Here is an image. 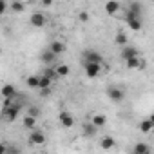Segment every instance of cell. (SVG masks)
I'll return each instance as SVG.
<instances>
[{"label": "cell", "instance_id": "cell-14", "mask_svg": "<svg viewBox=\"0 0 154 154\" xmlns=\"http://www.w3.org/2000/svg\"><path fill=\"white\" fill-rule=\"evenodd\" d=\"M40 60H42L45 65H53V63H54V60H56V54H54L53 51L45 49V51H42V54H40Z\"/></svg>", "mask_w": 154, "mask_h": 154}, {"label": "cell", "instance_id": "cell-29", "mask_svg": "<svg viewBox=\"0 0 154 154\" xmlns=\"http://www.w3.org/2000/svg\"><path fill=\"white\" fill-rule=\"evenodd\" d=\"M78 18H80L82 22H87V20H89V13H87V11H82V13L78 15Z\"/></svg>", "mask_w": 154, "mask_h": 154}, {"label": "cell", "instance_id": "cell-21", "mask_svg": "<svg viewBox=\"0 0 154 154\" xmlns=\"http://www.w3.org/2000/svg\"><path fill=\"white\" fill-rule=\"evenodd\" d=\"M9 9H11L13 13H22V11L26 9V4L22 2V0H15V2L9 4Z\"/></svg>", "mask_w": 154, "mask_h": 154}, {"label": "cell", "instance_id": "cell-30", "mask_svg": "<svg viewBox=\"0 0 154 154\" xmlns=\"http://www.w3.org/2000/svg\"><path fill=\"white\" fill-rule=\"evenodd\" d=\"M40 2H42V6L49 8V6H53V2H54V0H40Z\"/></svg>", "mask_w": 154, "mask_h": 154}, {"label": "cell", "instance_id": "cell-9", "mask_svg": "<svg viewBox=\"0 0 154 154\" xmlns=\"http://www.w3.org/2000/svg\"><path fill=\"white\" fill-rule=\"evenodd\" d=\"M45 22H47V18H45L44 13H33V15L29 17V24H31L33 27H44Z\"/></svg>", "mask_w": 154, "mask_h": 154}, {"label": "cell", "instance_id": "cell-10", "mask_svg": "<svg viewBox=\"0 0 154 154\" xmlns=\"http://www.w3.org/2000/svg\"><path fill=\"white\" fill-rule=\"evenodd\" d=\"M96 132H98V127H96L93 122H87V123L82 125V134H84L85 138H94Z\"/></svg>", "mask_w": 154, "mask_h": 154}, {"label": "cell", "instance_id": "cell-3", "mask_svg": "<svg viewBox=\"0 0 154 154\" xmlns=\"http://www.w3.org/2000/svg\"><path fill=\"white\" fill-rule=\"evenodd\" d=\"M20 109H22V105L20 103H9V105H6L4 107V118L8 120V122H15L17 118H18V114H20Z\"/></svg>", "mask_w": 154, "mask_h": 154}, {"label": "cell", "instance_id": "cell-1", "mask_svg": "<svg viewBox=\"0 0 154 154\" xmlns=\"http://www.w3.org/2000/svg\"><path fill=\"white\" fill-rule=\"evenodd\" d=\"M84 72L87 78H98L102 72V63L96 62H84Z\"/></svg>", "mask_w": 154, "mask_h": 154}, {"label": "cell", "instance_id": "cell-22", "mask_svg": "<svg viewBox=\"0 0 154 154\" xmlns=\"http://www.w3.org/2000/svg\"><path fill=\"white\" fill-rule=\"evenodd\" d=\"M54 71H56V74H58V78L69 76V72H71V69H69L65 63H60V65H56V67H54Z\"/></svg>", "mask_w": 154, "mask_h": 154}, {"label": "cell", "instance_id": "cell-2", "mask_svg": "<svg viewBox=\"0 0 154 154\" xmlns=\"http://www.w3.org/2000/svg\"><path fill=\"white\" fill-rule=\"evenodd\" d=\"M125 22L127 26L132 29V31H140L143 27L141 24V15H136V13H131V11H125Z\"/></svg>", "mask_w": 154, "mask_h": 154}, {"label": "cell", "instance_id": "cell-13", "mask_svg": "<svg viewBox=\"0 0 154 154\" xmlns=\"http://www.w3.org/2000/svg\"><path fill=\"white\" fill-rule=\"evenodd\" d=\"M49 51H53V53L58 56V54L65 53V44H63V42H60V40H53V42L49 44Z\"/></svg>", "mask_w": 154, "mask_h": 154}, {"label": "cell", "instance_id": "cell-26", "mask_svg": "<svg viewBox=\"0 0 154 154\" xmlns=\"http://www.w3.org/2000/svg\"><path fill=\"white\" fill-rule=\"evenodd\" d=\"M116 44H118V45H127V35L120 31V33L116 35Z\"/></svg>", "mask_w": 154, "mask_h": 154}, {"label": "cell", "instance_id": "cell-16", "mask_svg": "<svg viewBox=\"0 0 154 154\" xmlns=\"http://www.w3.org/2000/svg\"><path fill=\"white\" fill-rule=\"evenodd\" d=\"M36 123H38V118H35V116H31V114H26V116H24V127H26V129L33 131V129H36Z\"/></svg>", "mask_w": 154, "mask_h": 154}, {"label": "cell", "instance_id": "cell-23", "mask_svg": "<svg viewBox=\"0 0 154 154\" xmlns=\"http://www.w3.org/2000/svg\"><path fill=\"white\" fill-rule=\"evenodd\" d=\"M91 122H93V123H94V125L100 129V127H103V125L107 123V116H103V114H94Z\"/></svg>", "mask_w": 154, "mask_h": 154}, {"label": "cell", "instance_id": "cell-12", "mask_svg": "<svg viewBox=\"0 0 154 154\" xmlns=\"http://www.w3.org/2000/svg\"><path fill=\"white\" fill-rule=\"evenodd\" d=\"M0 94L4 98H15L17 96V87L11 85V84H6V85H2V89H0Z\"/></svg>", "mask_w": 154, "mask_h": 154}, {"label": "cell", "instance_id": "cell-7", "mask_svg": "<svg viewBox=\"0 0 154 154\" xmlns=\"http://www.w3.org/2000/svg\"><path fill=\"white\" fill-rule=\"evenodd\" d=\"M125 67L127 69H145V60H141L140 56H132V58H127L125 60Z\"/></svg>", "mask_w": 154, "mask_h": 154}, {"label": "cell", "instance_id": "cell-11", "mask_svg": "<svg viewBox=\"0 0 154 154\" xmlns=\"http://www.w3.org/2000/svg\"><path fill=\"white\" fill-rule=\"evenodd\" d=\"M120 56H122L123 60H127V58H132V56H140V51H138L136 47H132V45H122Z\"/></svg>", "mask_w": 154, "mask_h": 154}, {"label": "cell", "instance_id": "cell-25", "mask_svg": "<svg viewBox=\"0 0 154 154\" xmlns=\"http://www.w3.org/2000/svg\"><path fill=\"white\" fill-rule=\"evenodd\" d=\"M26 84H27V87H31V89H36V85H38V76H36V74H31V76H27V78H26Z\"/></svg>", "mask_w": 154, "mask_h": 154}, {"label": "cell", "instance_id": "cell-18", "mask_svg": "<svg viewBox=\"0 0 154 154\" xmlns=\"http://www.w3.org/2000/svg\"><path fill=\"white\" fill-rule=\"evenodd\" d=\"M152 127H154V122H152V118H145V120H141L140 122V131L141 132H150L152 131Z\"/></svg>", "mask_w": 154, "mask_h": 154}, {"label": "cell", "instance_id": "cell-19", "mask_svg": "<svg viewBox=\"0 0 154 154\" xmlns=\"http://www.w3.org/2000/svg\"><path fill=\"white\" fill-rule=\"evenodd\" d=\"M114 143H116V141H114V138H112V136H103V138H102V141H100V147H102V149H105V150H109V149H112V147H114Z\"/></svg>", "mask_w": 154, "mask_h": 154}, {"label": "cell", "instance_id": "cell-20", "mask_svg": "<svg viewBox=\"0 0 154 154\" xmlns=\"http://www.w3.org/2000/svg\"><path fill=\"white\" fill-rule=\"evenodd\" d=\"M132 152L134 154H149L150 152V147L147 143H136L134 149H132Z\"/></svg>", "mask_w": 154, "mask_h": 154}, {"label": "cell", "instance_id": "cell-27", "mask_svg": "<svg viewBox=\"0 0 154 154\" xmlns=\"http://www.w3.org/2000/svg\"><path fill=\"white\" fill-rule=\"evenodd\" d=\"M9 9V6H8V2H6V0H0V17H2L6 11Z\"/></svg>", "mask_w": 154, "mask_h": 154}, {"label": "cell", "instance_id": "cell-17", "mask_svg": "<svg viewBox=\"0 0 154 154\" xmlns=\"http://www.w3.org/2000/svg\"><path fill=\"white\" fill-rule=\"evenodd\" d=\"M53 85V80L51 78H47L45 74H40L38 76V85H36V89L40 91V89H47V87H51Z\"/></svg>", "mask_w": 154, "mask_h": 154}, {"label": "cell", "instance_id": "cell-24", "mask_svg": "<svg viewBox=\"0 0 154 154\" xmlns=\"http://www.w3.org/2000/svg\"><path fill=\"white\" fill-rule=\"evenodd\" d=\"M42 74H45V76H47V78H51L53 82H56V80H58V74H56V71H54V67H53V65H49V67H45V71H44Z\"/></svg>", "mask_w": 154, "mask_h": 154}, {"label": "cell", "instance_id": "cell-6", "mask_svg": "<svg viewBox=\"0 0 154 154\" xmlns=\"http://www.w3.org/2000/svg\"><path fill=\"white\" fill-rule=\"evenodd\" d=\"M84 62H96V63H102L103 58H102V54H100L98 51H94V49H85V51H84Z\"/></svg>", "mask_w": 154, "mask_h": 154}, {"label": "cell", "instance_id": "cell-5", "mask_svg": "<svg viewBox=\"0 0 154 154\" xmlns=\"http://www.w3.org/2000/svg\"><path fill=\"white\" fill-rule=\"evenodd\" d=\"M58 120H60V125L65 127V129H71V127L74 125V116H72L71 112H67V111H62V112L58 114Z\"/></svg>", "mask_w": 154, "mask_h": 154}, {"label": "cell", "instance_id": "cell-8", "mask_svg": "<svg viewBox=\"0 0 154 154\" xmlns=\"http://www.w3.org/2000/svg\"><path fill=\"white\" fill-rule=\"evenodd\" d=\"M29 143L31 145H42V143H45V134L42 131H38V129H33L31 134H29Z\"/></svg>", "mask_w": 154, "mask_h": 154}, {"label": "cell", "instance_id": "cell-31", "mask_svg": "<svg viewBox=\"0 0 154 154\" xmlns=\"http://www.w3.org/2000/svg\"><path fill=\"white\" fill-rule=\"evenodd\" d=\"M6 152H8V147L0 143V154H6Z\"/></svg>", "mask_w": 154, "mask_h": 154}, {"label": "cell", "instance_id": "cell-28", "mask_svg": "<svg viewBox=\"0 0 154 154\" xmlns=\"http://www.w3.org/2000/svg\"><path fill=\"white\" fill-rule=\"evenodd\" d=\"M27 114H31V116H35V118H40L38 107H29V109H27Z\"/></svg>", "mask_w": 154, "mask_h": 154}, {"label": "cell", "instance_id": "cell-15", "mask_svg": "<svg viewBox=\"0 0 154 154\" xmlns=\"http://www.w3.org/2000/svg\"><path fill=\"white\" fill-rule=\"evenodd\" d=\"M120 2L118 0H109V2H105V13L107 15H116L120 11Z\"/></svg>", "mask_w": 154, "mask_h": 154}, {"label": "cell", "instance_id": "cell-4", "mask_svg": "<svg viewBox=\"0 0 154 154\" xmlns=\"http://www.w3.org/2000/svg\"><path fill=\"white\" fill-rule=\"evenodd\" d=\"M107 96L111 102H122L125 98V91L122 87H109L107 89Z\"/></svg>", "mask_w": 154, "mask_h": 154}]
</instances>
